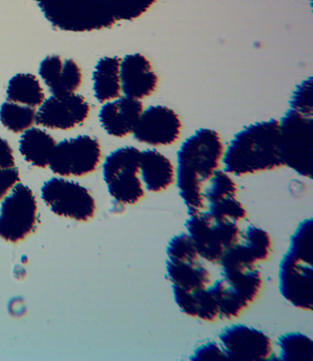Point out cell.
I'll return each mask as SVG.
<instances>
[{"label": "cell", "instance_id": "6da1fadb", "mask_svg": "<svg viewBox=\"0 0 313 361\" xmlns=\"http://www.w3.org/2000/svg\"><path fill=\"white\" fill-rule=\"evenodd\" d=\"M51 25L68 32H92L135 20L157 0H35Z\"/></svg>", "mask_w": 313, "mask_h": 361}, {"label": "cell", "instance_id": "7a4b0ae2", "mask_svg": "<svg viewBox=\"0 0 313 361\" xmlns=\"http://www.w3.org/2000/svg\"><path fill=\"white\" fill-rule=\"evenodd\" d=\"M224 145L211 129L197 130L178 152L176 182L188 215L205 210L203 188L223 164Z\"/></svg>", "mask_w": 313, "mask_h": 361}, {"label": "cell", "instance_id": "3957f363", "mask_svg": "<svg viewBox=\"0 0 313 361\" xmlns=\"http://www.w3.org/2000/svg\"><path fill=\"white\" fill-rule=\"evenodd\" d=\"M223 171L235 177L283 166L279 121H259L237 133L224 149Z\"/></svg>", "mask_w": 313, "mask_h": 361}, {"label": "cell", "instance_id": "277c9868", "mask_svg": "<svg viewBox=\"0 0 313 361\" xmlns=\"http://www.w3.org/2000/svg\"><path fill=\"white\" fill-rule=\"evenodd\" d=\"M140 154L135 147H123L111 152L103 163V180L109 195L121 205L137 204L145 196L140 178Z\"/></svg>", "mask_w": 313, "mask_h": 361}, {"label": "cell", "instance_id": "5b68a950", "mask_svg": "<svg viewBox=\"0 0 313 361\" xmlns=\"http://www.w3.org/2000/svg\"><path fill=\"white\" fill-rule=\"evenodd\" d=\"M186 229L200 259L214 265H219L241 233L239 224L214 217L206 210L188 215Z\"/></svg>", "mask_w": 313, "mask_h": 361}, {"label": "cell", "instance_id": "8992f818", "mask_svg": "<svg viewBox=\"0 0 313 361\" xmlns=\"http://www.w3.org/2000/svg\"><path fill=\"white\" fill-rule=\"evenodd\" d=\"M312 116L291 109L279 121L283 166L309 178L312 174Z\"/></svg>", "mask_w": 313, "mask_h": 361}, {"label": "cell", "instance_id": "52a82bcc", "mask_svg": "<svg viewBox=\"0 0 313 361\" xmlns=\"http://www.w3.org/2000/svg\"><path fill=\"white\" fill-rule=\"evenodd\" d=\"M37 221L35 193L19 182L0 202V238L17 244L35 231Z\"/></svg>", "mask_w": 313, "mask_h": 361}, {"label": "cell", "instance_id": "ba28073f", "mask_svg": "<svg viewBox=\"0 0 313 361\" xmlns=\"http://www.w3.org/2000/svg\"><path fill=\"white\" fill-rule=\"evenodd\" d=\"M102 145L91 135H78L56 144L50 161L51 171L62 178H82L98 169Z\"/></svg>", "mask_w": 313, "mask_h": 361}, {"label": "cell", "instance_id": "9c48e42d", "mask_svg": "<svg viewBox=\"0 0 313 361\" xmlns=\"http://www.w3.org/2000/svg\"><path fill=\"white\" fill-rule=\"evenodd\" d=\"M42 201L54 214L78 221L95 216L97 205L90 190L78 182L66 178H51L41 189Z\"/></svg>", "mask_w": 313, "mask_h": 361}, {"label": "cell", "instance_id": "30bf717a", "mask_svg": "<svg viewBox=\"0 0 313 361\" xmlns=\"http://www.w3.org/2000/svg\"><path fill=\"white\" fill-rule=\"evenodd\" d=\"M218 341L227 360H266L274 355L272 339L262 330L247 324L226 327L219 335Z\"/></svg>", "mask_w": 313, "mask_h": 361}, {"label": "cell", "instance_id": "8fae6325", "mask_svg": "<svg viewBox=\"0 0 313 361\" xmlns=\"http://www.w3.org/2000/svg\"><path fill=\"white\" fill-rule=\"evenodd\" d=\"M90 111V103L79 94L51 95L36 111V123L47 129L69 130L83 124Z\"/></svg>", "mask_w": 313, "mask_h": 361}, {"label": "cell", "instance_id": "7c38bea8", "mask_svg": "<svg viewBox=\"0 0 313 361\" xmlns=\"http://www.w3.org/2000/svg\"><path fill=\"white\" fill-rule=\"evenodd\" d=\"M278 288L281 296L293 307L312 310V262L286 252L279 264Z\"/></svg>", "mask_w": 313, "mask_h": 361}, {"label": "cell", "instance_id": "4fadbf2b", "mask_svg": "<svg viewBox=\"0 0 313 361\" xmlns=\"http://www.w3.org/2000/svg\"><path fill=\"white\" fill-rule=\"evenodd\" d=\"M271 235L259 226L250 224L241 229L238 241L224 253L219 263L221 271L250 269L271 256Z\"/></svg>", "mask_w": 313, "mask_h": 361}, {"label": "cell", "instance_id": "5bb4252c", "mask_svg": "<svg viewBox=\"0 0 313 361\" xmlns=\"http://www.w3.org/2000/svg\"><path fill=\"white\" fill-rule=\"evenodd\" d=\"M182 121L171 108L163 105L144 109L133 135L136 141L154 147H169L180 137Z\"/></svg>", "mask_w": 313, "mask_h": 361}, {"label": "cell", "instance_id": "9a60e30c", "mask_svg": "<svg viewBox=\"0 0 313 361\" xmlns=\"http://www.w3.org/2000/svg\"><path fill=\"white\" fill-rule=\"evenodd\" d=\"M121 92L128 98L142 101L157 90L159 78L150 61L142 54H132L121 61Z\"/></svg>", "mask_w": 313, "mask_h": 361}, {"label": "cell", "instance_id": "2e32d148", "mask_svg": "<svg viewBox=\"0 0 313 361\" xmlns=\"http://www.w3.org/2000/svg\"><path fill=\"white\" fill-rule=\"evenodd\" d=\"M39 75L51 95L75 93L83 83L80 66L71 59L51 54L45 57L39 66Z\"/></svg>", "mask_w": 313, "mask_h": 361}, {"label": "cell", "instance_id": "e0dca14e", "mask_svg": "<svg viewBox=\"0 0 313 361\" xmlns=\"http://www.w3.org/2000/svg\"><path fill=\"white\" fill-rule=\"evenodd\" d=\"M142 111V101L121 96L114 101L104 103L100 109L99 123L109 135L124 138L133 135Z\"/></svg>", "mask_w": 313, "mask_h": 361}, {"label": "cell", "instance_id": "ac0fdd59", "mask_svg": "<svg viewBox=\"0 0 313 361\" xmlns=\"http://www.w3.org/2000/svg\"><path fill=\"white\" fill-rule=\"evenodd\" d=\"M140 178L145 191L164 192L176 182V166L165 154L156 149L141 151Z\"/></svg>", "mask_w": 313, "mask_h": 361}, {"label": "cell", "instance_id": "d6986e66", "mask_svg": "<svg viewBox=\"0 0 313 361\" xmlns=\"http://www.w3.org/2000/svg\"><path fill=\"white\" fill-rule=\"evenodd\" d=\"M208 287L192 290L172 287L173 295L179 310L197 320L209 323L218 320L217 305Z\"/></svg>", "mask_w": 313, "mask_h": 361}, {"label": "cell", "instance_id": "ffe728a7", "mask_svg": "<svg viewBox=\"0 0 313 361\" xmlns=\"http://www.w3.org/2000/svg\"><path fill=\"white\" fill-rule=\"evenodd\" d=\"M121 59L104 56L99 60L93 72V92L97 101H114L121 95Z\"/></svg>", "mask_w": 313, "mask_h": 361}, {"label": "cell", "instance_id": "44dd1931", "mask_svg": "<svg viewBox=\"0 0 313 361\" xmlns=\"http://www.w3.org/2000/svg\"><path fill=\"white\" fill-rule=\"evenodd\" d=\"M166 278L172 287L186 290L204 289L211 283V272L200 260L167 259Z\"/></svg>", "mask_w": 313, "mask_h": 361}, {"label": "cell", "instance_id": "7402d4cb", "mask_svg": "<svg viewBox=\"0 0 313 361\" xmlns=\"http://www.w3.org/2000/svg\"><path fill=\"white\" fill-rule=\"evenodd\" d=\"M56 141L47 130L39 128L27 130L23 133L19 142L21 157L30 165L38 169L49 166Z\"/></svg>", "mask_w": 313, "mask_h": 361}, {"label": "cell", "instance_id": "603a6c76", "mask_svg": "<svg viewBox=\"0 0 313 361\" xmlns=\"http://www.w3.org/2000/svg\"><path fill=\"white\" fill-rule=\"evenodd\" d=\"M221 277L224 279L249 307L257 301L263 290V275L257 267L235 271H221Z\"/></svg>", "mask_w": 313, "mask_h": 361}, {"label": "cell", "instance_id": "cb8c5ba5", "mask_svg": "<svg viewBox=\"0 0 313 361\" xmlns=\"http://www.w3.org/2000/svg\"><path fill=\"white\" fill-rule=\"evenodd\" d=\"M7 99L8 102L35 109L45 101V93L36 75L19 73L8 81Z\"/></svg>", "mask_w": 313, "mask_h": 361}, {"label": "cell", "instance_id": "d4e9b609", "mask_svg": "<svg viewBox=\"0 0 313 361\" xmlns=\"http://www.w3.org/2000/svg\"><path fill=\"white\" fill-rule=\"evenodd\" d=\"M217 305L219 319L233 320L240 317L249 306L229 286L224 279L220 278L209 285Z\"/></svg>", "mask_w": 313, "mask_h": 361}, {"label": "cell", "instance_id": "484cf974", "mask_svg": "<svg viewBox=\"0 0 313 361\" xmlns=\"http://www.w3.org/2000/svg\"><path fill=\"white\" fill-rule=\"evenodd\" d=\"M278 357L283 361H312L313 341L300 332H290L278 339Z\"/></svg>", "mask_w": 313, "mask_h": 361}, {"label": "cell", "instance_id": "4316f807", "mask_svg": "<svg viewBox=\"0 0 313 361\" xmlns=\"http://www.w3.org/2000/svg\"><path fill=\"white\" fill-rule=\"evenodd\" d=\"M0 123L11 133H23L36 123V111L8 101L0 107Z\"/></svg>", "mask_w": 313, "mask_h": 361}, {"label": "cell", "instance_id": "83f0119b", "mask_svg": "<svg viewBox=\"0 0 313 361\" xmlns=\"http://www.w3.org/2000/svg\"><path fill=\"white\" fill-rule=\"evenodd\" d=\"M238 195V187L233 176L223 169H219L203 188V198L206 204L220 200L237 197Z\"/></svg>", "mask_w": 313, "mask_h": 361}, {"label": "cell", "instance_id": "f1b7e54d", "mask_svg": "<svg viewBox=\"0 0 313 361\" xmlns=\"http://www.w3.org/2000/svg\"><path fill=\"white\" fill-rule=\"evenodd\" d=\"M288 252L293 256L312 262L313 238L312 219L309 218L302 221L291 235Z\"/></svg>", "mask_w": 313, "mask_h": 361}, {"label": "cell", "instance_id": "f546056e", "mask_svg": "<svg viewBox=\"0 0 313 361\" xmlns=\"http://www.w3.org/2000/svg\"><path fill=\"white\" fill-rule=\"evenodd\" d=\"M205 210L214 217L235 221L239 224L248 218V211L237 197H229L220 201L208 203L206 204Z\"/></svg>", "mask_w": 313, "mask_h": 361}, {"label": "cell", "instance_id": "4dcf8cb0", "mask_svg": "<svg viewBox=\"0 0 313 361\" xmlns=\"http://www.w3.org/2000/svg\"><path fill=\"white\" fill-rule=\"evenodd\" d=\"M167 259L171 261L200 260L194 243L187 233L175 235L166 247Z\"/></svg>", "mask_w": 313, "mask_h": 361}, {"label": "cell", "instance_id": "1f68e13d", "mask_svg": "<svg viewBox=\"0 0 313 361\" xmlns=\"http://www.w3.org/2000/svg\"><path fill=\"white\" fill-rule=\"evenodd\" d=\"M312 80L309 78L303 81L293 93L290 99V109L307 116H312Z\"/></svg>", "mask_w": 313, "mask_h": 361}, {"label": "cell", "instance_id": "d6a6232c", "mask_svg": "<svg viewBox=\"0 0 313 361\" xmlns=\"http://www.w3.org/2000/svg\"><path fill=\"white\" fill-rule=\"evenodd\" d=\"M190 360H227L220 343L216 341H208L197 347L193 352Z\"/></svg>", "mask_w": 313, "mask_h": 361}, {"label": "cell", "instance_id": "836d02e7", "mask_svg": "<svg viewBox=\"0 0 313 361\" xmlns=\"http://www.w3.org/2000/svg\"><path fill=\"white\" fill-rule=\"evenodd\" d=\"M19 182H20V176L17 166L11 169L0 168V202Z\"/></svg>", "mask_w": 313, "mask_h": 361}, {"label": "cell", "instance_id": "e575fe53", "mask_svg": "<svg viewBox=\"0 0 313 361\" xmlns=\"http://www.w3.org/2000/svg\"><path fill=\"white\" fill-rule=\"evenodd\" d=\"M16 166L14 152L10 142L0 136V168L11 169Z\"/></svg>", "mask_w": 313, "mask_h": 361}]
</instances>
